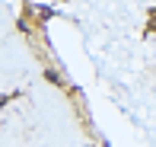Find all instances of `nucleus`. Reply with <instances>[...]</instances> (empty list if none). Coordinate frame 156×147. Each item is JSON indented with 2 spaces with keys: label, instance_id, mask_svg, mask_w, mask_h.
I'll list each match as a JSON object with an SVG mask.
<instances>
[{
  "label": "nucleus",
  "instance_id": "f257e3e1",
  "mask_svg": "<svg viewBox=\"0 0 156 147\" xmlns=\"http://www.w3.org/2000/svg\"><path fill=\"white\" fill-rule=\"evenodd\" d=\"M150 32H156V6L150 10Z\"/></svg>",
  "mask_w": 156,
  "mask_h": 147
}]
</instances>
